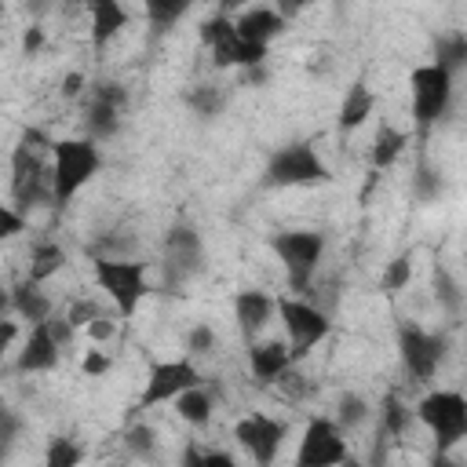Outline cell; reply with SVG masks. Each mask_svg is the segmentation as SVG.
Listing matches in <instances>:
<instances>
[{"instance_id":"1","label":"cell","mask_w":467,"mask_h":467,"mask_svg":"<svg viewBox=\"0 0 467 467\" xmlns=\"http://www.w3.org/2000/svg\"><path fill=\"white\" fill-rule=\"evenodd\" d=\"M102 168V150L88 135L51 142V204L66 208Z\"/></svg>"},{"instance_id":"2","label":"cell","mask_w":467,"mask_h":467,"mask_svg":"<svg viewBox=\"0 0 467 467\" xmlns=\"http://www.w3.org/2000/svg\"><path fill=\"white\" fill-rule=\"evenodd\" d=\"M40 146L51 142H44L40 131H26L11 157V204L22 212L51 201V164H44Z\"/></svg>"},{"instance_id":"3","label":"cell","mask_w":467,"mask_h":467,"mask_svg":"<svg viewBox=\"0 0 467 467\" xmlns=\"http://www.w3.org/2000/svg\"><path fill=\"white\" fill-rule=\"evenodd\" d=\"M263 182L277 186V190L321 186V182H332V168L314 150V142H285V146H277L270 153V161L263 168Z\"/></svg>"},{"instance_id":"4","label":"cell","mask_w":467,"mask_h":467,"mask_svg":"<svg viewBox=\"0 0 467 467\" xmlns=\"http://www.w3.org/2000/svg\"><path fill=\"white\" fill-rule=\"evenodd\" d=\"M95 270V285L109 296V303L117 306L120 317H135L139 303L150 296V274L146 263L139 259H120V255H99L91 263Z\"/></svg>"},{"instance_id":"5","label":"cell","mask_w":467,"mask_h":467,"mask_svg":"<svg viewBox=\"0 0 467 467\" xmlns=\"http://www.w3.org/2000/svg\"><path fill=\"white\" fill-rule=\"evenodd\" d=\"M452 106V73L438 62H423L409 73V109L420 135H427Z\"/></svg>"},{"instance_id":"6","label":"cell","mask_w":467,"mask_h":467,"mask_svg":"<svg viewBox=\"0 0 467 467\" xmlns=\"http://www.w3.org/2000/svg\"><path fill=\"white\" fill-rule=\"evenodd\" d=\"M416 420L427 427L434 445L445 452L467 441V394L460 390H427L416 401Z\"/></svg>"},{"instance_id":"7","label":"cell","mask_w":467,"mask_h":467,"mask_svg":"<svg viewBox=\"0 0 467 467\" xmlns=\"http://www.w3.org/2000/svg\"><path fill=\"white\" fill-rule=\"evenodd\" d=\"M201 44L212 51V62H215L219 69H259V66L266 62V55H270V47L248 44V40L237 33L234 18L223 15V11L212 15V18L201 26Z\"/></svg>"},{"instance_id":"8","label":"cell","mask_w":467,"mask_h":467,"mask_svg":"<svg viewBox=\"0 0 467 467\" xmlns=\"http://www.w3.org/2000/svg\"><path fill=\"white\" fill-rule=\"evenodd\" d=\"M270 248H274L277 263L285 266L292 292H306L321 266V255H325V234L321 230H281V234H274Z\"/></svg>"},{"instance_id":"9","label":"cell","mask_w":467,"mask_h":467,"mask_svg":"<svg viewBox=\"0 0 467 467\" xmlns=\"http://www.w3.org/2000/svg\"><path fill=\"white\" fill-rule=\"evenodd\" d=\"M277 321L285 328V339H288L296 361L306 358L332 332V317L321 306H314L310 299H303V292H292V296L277 299Z\"/></svg>"},{"instance_id":"10","label":"cell","mask_w":467,"mask_h":467,"mask_svg":"<svg viewBox=\"0 0 467 467\" xmlns=\"http://www.w3.org/2000/svg\"><path fill=\"white\" fill-rule=\"evenodd\" d=\"M80 128L88 139L106 142L120 131V117L128 109V91L117 80H95L88 84V91L80 95Z\"/></svg>"},{"instance_id":"11","label":"cell","mask_w":467,"mask_h":467,"mask_svg":"<svg viewBox=\"0 0 467 467\" xmlns=\"http://www.w3.org/2000/svg\"><path fill=\"white\" fill-rule=\"evenodd\" d=\"M398 358H401L405 376H412L416 383H431L445 358V336H438L416 321H401L398 325Z\"/></svg>"},{"instance_id":"12","label":"cell","mask_w":467,"mask_h":467,"mask_svg":"<svg viewBox=\"0 0 467 467\" xmlns=\"http://www.w3.org/2000/svg\"><path fill=\"white\" fill-rule=\"evenodd\" d=\"M204 383L201 379V368L193 365V358H171V361H153L150 372H146V383H142V394H139V409H157V405H171L182 390Z\"/></svg>"},{"instance_id":"13","label":"cell","mask_w":467,"mask_h":467,"mask_svg":"<svg viewBox=\"0 0 467 467\" xmlns=\"http://www.w3.org/2000/svg\"><path fill=\"white\" fill-rule=\"evenodd\" d=\"M343 460H347L343 427H339L336 420H328V416H314V420L303 427L296 463H299V467H332V463H343Z\"/></svg>"},{"instance_id":"14","label":"cell","mask_w":467,"mask_h":467,"mask_svg":"<svg viewBox=\"0 0 467 467\" xmlns=\"http://www.w3.org/2000/svg\"><path fill=\"white\" fill-rule=\"evenodd\" d=\"M234 438H237V445L244 449V456L252 463L266 467V463L277 460V452L285 445V423L266 416V412H248L234 423Z\"/></svg>"},{"instance_id":"15","label":"cell","mask_w":467,"mask_h":467,"mask_svg":"<svg viewBox=\"0 0 467 467\" xmlns=\"http://www.w3.org/2000/svg\"><path fill=\"white\" fill-rule=\"evenodd\" d=\"M164 266H168V281H190L204 270V241L193 226H171L164 234Z\"/></svg>"},{"instance_id":"16","label":"cell","mask_w":467,"mask_h":467,"mask_svg":"<svg viewBox=\"0 0 467 467\" xmlns=\"http://www.w3.org/2000/svg\"><path fill=\"white\" fill-rule=\"evenodd\" d=\"M230 306H234V321H237V332L244 343L263 339L266 325L277 317V299L263 288H241Z\"/></svg>"},{"instance_id":"17","label":"cell","mask_w":467,"mask_h":467,"mask_svg":"<svg viewBox=\"0 0 467 467\" xmlns=\"http://www.w3.org/2000/svg\"><path fill=\"white\" fill-rule=\"evenodd\" d=\"M62 350H66V347L58 343V336L51 332V325H47V321L29 325V332H26L22 347H18V358H15V372H22V376L51 372V368L58 365Z\"/></svg>"},{"instance_id":"18","label":"cell","mask_w":467,"mask_h":467,"mask_svg":"<svg viewBox=\"0 0 467 467\" xmlns=\"http://www.w3.org/2000/svg\"><path fill=\"white\" fill-rule=\"evenodd\" d=\"M292 365H296V354H292L288 339L285 343L281 339H255V343H248V372H252L255 383L274 387V383H281V376Z\"/></svg>"},{"instance_id":"19","label":"cell","mask_w":467,"mask_h":467,"mask_svg":"<svg viewBox=\"0 0 467 467\" xmlns=\"http://www.w3.org/2000/svg\"><path fill=\"white\" fill-rule=\"evenodd\" d=\"M84 7H88L91 47L95 51H106L128 29V7L120 0H84Z\"/></svg>"},{"instance_id":"20","label":"cell","mask_w":467,"mask_h":467,"mask_svg":"<svg viewBox=\"0 0 467 467\" xmlns=\"http://www.w3.org/2000/svg\"><path fill=\"white\" fill-rule=\"evenodd\" d=\"M234 26H237V33L248 40V44H263V47H270L281 33H285V18H281V11L277 7H248V11H241L237 18H234Z\"/></svg>"},{"instance_id":"21","label":"cell","mask_w":467,"mask_h":467,"mask_svg":"<svg viewBox=\"0 0 467 467\" xmlns=\"http://www.w3.org/2000/svg\"><path fill=\"white\" fill-rule=\"evenodd\" d=\"M11 310H15L22 321L40 325V321H47V317L55 314V303H51V296L44 292V281L26 277V281H18V285L11 288Z\"/></svg>"},{"instance_id":"22","label":"cell","mask_w":467,"mask_h":467,"mask_svg":"<svg viewBox=\"0 0 467 467\" xmlns=\"http://www.w3.org/2000/svg\"><path fill=\"white\" fill-rule=\"evenodd\" d=\"M372 109H376V91H372L365 80H354V84L347 88L343 102H339V117H336L339 131H358V128L372 117Z\"/></svg>"},{"instance_id":"23","label":"cell","mask_w":467,"mask_h":467,"mask_svg":"<svg viewBox=\"0 0 467 467\" xmlns=\"http://www.w3.org/2000/svg\"><path fill=\"white\" fill-rule=\"evenodd\" d=\"M171 405H175V412H179L190 427H208V423H212V412H215V394H212L204 383H197V387L182 390Z\"/></svg>"},{"instance_id":"24","label":"cell","mask_w":467,"mask_h":467,"mask_svg":"<svg viewBox=\"0 0 467 467\" xmlns=\"http://www.w3.org/2000/svg\"><path fill=\"white\" fill-rule=\"evenodd\" d=\"M405 146H409V135H405L401 128H394V124H379V131L372 135V150H368L372 168H390V164L405 153Z\"/></svg>"},{"instance_id":"25","label":"cell","mask_w":467,"mask_h":467,"mask_svg":"<svg viewBox=\"0 0 467 467\" xmlns=\"http://www.w3.org/2000/svg\"><path fill=\"white\" fill-rule=\"evenodd\" d=\"M62 266H66V248H62L58 241H36V244L29 248L26 277H33V281H47V277H55Z\"/></svg>"},{"instance_id":"26","label":"cell","mask_w":467,"mask_h":467,"mask_svg":"<svg viewBox=\"0 0 467 467\" xmlns=\"http://www.w3.org/2000/svg\"><path fill=\"white\" fill-rule=\"evenodd\" d=\"M186 106L197 113V117H219L226 109V88L215 84V80H201L186 91Z\"/></svg>"},{"instance_id":"27","label":"cell","mask_w":467,"mask_h":467,"mask_svg":"<svg viewBox=\"0 0 467 467\" xmlns=\"http://www.w3.org/2000/svg\"><path fill=\"white\" fill-rule=\"evenodd\" d=\"M431 281H434V299L445 310V317L449 321H460V314H463V288H460V281L445 266H434Z\"/></svg>"},{"instance_id":"28","label":"cell","mask_w":467,"mask_h":467,"mask_svg":"<svg viewBox=\"0 0 467 467\" xmlns=\"http://www.w3.org/2000/svg\"><path fill=\"white\" fill-rule=\"evenodd\" d=\"M190 7H193V0H142V15L157 33L171 29L175 22H182L190 15Z\"/></svg>"},{"instance_id":"29","label":"cell","mask_w":467,"mask_h":467,"mask_svg":"<svg viewBox=\"0 0 467 467\" xmlns=\"http://www.w3.org/2000/svg\"><path fill=\"white\" fill-rule=\"evenodd\" d=\"M431 62H438V66H445L449 73H460V69H467V33H441L438 40H434V58Z\"/></svg>"},{"instance_id":"30","label":"cell","mask_w":467,"mask_h":467,"mask_svg":"<svg viewBox=\"0 0 467 467\" xmlns=\"http://www.w3.org/2000/svg\"><path fill=\"white\" fill-rule=\"evenodd\" d=\"M409 420H412L409 405H405L398 394H390V398L383 401V409H379V434H383V438H398V434H405Z\"/></svg>"},{"instance_id":"31","label":"cell","mask_w":467,"mask_h":467,"mask_svg":"<svg viewBox=\"0 0 467 467\" xmlns=\"http://www.w3.org/2000/svg\"><path fill=\"white\" fill-rule=\"evenodd\" d=\"M409 281H412V255H394L379 274V292L394 296V292L409 288Z\"/></svg>"},{"instance_id":"32","label":"cell","mask_w":467,"mask_h":467,"mask_svg":"<svg viewBox=\"0 0 467 467\" xmlns=\"http://www.w3.org/2000/svg\"><path fill=\"white\" fill-rule=\"evenodd\" d=\"M84 460V449L73 438H51L44 449V463L47 467H77Z\"/></svg>"},{"instance_id":"33","label":"cell","mask_w":467,"mask_h":467,"mask_svg":"<svg viewBox=\"0 0 467 467\" xmlns=\"http://www.w3.org/2000/svg\"><path fill=\"white\" fill-rule=\"evenodd\" d=\"M365 416H368V405H365V398H361V394H343V398H339L336 423H339L343 431L361 427V423H365Z\"/></svg>"},{"instance_id":"34","label":"cell","mask_w":467,"mask_h":467,"mask_svg":"<svg viewBox=\"0 0 467 467\" xmlns=\"http://www.w3.org/2000/svg\"><path fill=\"white\" fill-rule=\"evenodd\" d=\"M124 445H128V452H131V456L146 460V456H153V452H157V431H153L150 423H135V427H128Z\"/></svg>"},{"instance_id":"35","label":"cell","mask_w":467,"mask_h":467,"mask_svg":"<svg viewBox=\"0 0 467 467\" xmlns=\"http://www.w3.org/2000/svg\"><path fill=\"white\" fill-rule=\"evenodd\" d=\"M215 350V328L212 325H193L190 336H186V354L190 358H201V354H212Z\"/></svg>"},{"instance_id":"36","label":"cell","mask_w":467,"mask_h":467,"mask_svg":"<svg viewBox=\"0 0 467 467\" xmlns=\"http://www.w3.org/2000/svg\"><path fill=\"white\" fill-rule=\"evenodd\" d=\"M182 460H186L190 467H212V463L230 467V463H234V456H230V452H219V449H201V445H190Z\"/></svg>"},{"instance_id":"37","label":"cell","mask_w":467,"mask_h":467,"mask_svg":"<svg viewBox=\"0 0 467 467\" xmlns=\"http://www.w3.org/2000/svg\"><path fill=\"white\" fill-rule=\"evenodd\" d=\"M66 317H69L77 328H88L91 321H99V317H106V314H102V306L91 303V299H73L69 310H66Z\"/></svg>"},{"instance_id":"38","label":"cell","mask_w":467,"mask_h":467,"mask_svg":"<svg viewBox=\"0 0 467 467\" xmlns=\"http://www.w3.org/2000/svg\"><path fill=\"white\" fill-rule=\"evenodd\" d=\"M412 190H416V197L431 201V197H438V193H441V175H438V171H431V168H420V171L412 175Z\"/></svg>"},{"instance_id":"39","label":"cell","mask_w":467,"mask_h":467,"mask_svg":"<svg viewBox=\"0 0 467 467\" xmlns=\"http://www.w3.org/2000/svg\"><path fill=\"white\" fill-rule=\"evenodd\" d=\"M22 230H26V212L15 204H4L0 208V237H15Z\"/></svg>"},{"instance_id":"40","label":"cell","mask_w":467,"mask_h":467,"mask_svg":"<svg viewBox=\"0 0 467 467\" xmlns=\"http://www.w3.org/2000/svg\"><path fill=\"white\" fill-rule=\"evenodd\" d=\"M314 4H317V0H270V7H277L285 22H292V18H299V15H303V11H310Z\"/></svg>"},{"instance_id":"41","label":"cell","mask_w":467,"mask_h":467,"mask_svg":"<svg viewBox=\"0 0 467 467\" xmlns=\"http://www.w3.org/2000/svg\"><path fill=\"white\" fill-rule=\"evenodd\" d=\"M15 431H18V420H15V412H11V409H4V412H0V452H7V449H11Z\"/></svg>"},{"instance_id":"42","label":"cell","mask_w":467,"mask_h":467,"mask_svg":"<svg viewBox=\"0 0 467 467\" xmlns=\"http://www.w3.org/2000/svg\"><path fill=\"white\" fill-rule=\"evenodd\" d=\"M80 368H84L88 376H102V372L109 368V358H106L102 350H88V358L80 361Z\"/></svg>"},{"instance_id":"43","label":"cell","mask_w":467,"mask_h":467,"mask_svg":"<svg viewBox=\"0 0 467 467\" xmlns=\"http://www.w3.org/2000/svg\"><path fill=\"white\" fill-rule=\"evenodd\" d=\"M84 91H88V80H84L80 73H69V77L62 80V95H66V99H77V95H84Z\"/></svg>"},{"instance_id":"44","label":"cell","mask_w":467,"mask_h":467,"mask_svg":"<svg viewBox=\"0 0 467 467\" xmlns=\"http://www.w3.org/2000/svg\"><path fill=\"white\" fill-rule=\"evenodd\" d=\"M215 4H219V11H223V15H230V18H237L241 11H248V7H252V0H215Z\"/></svg>"},{"instance_id":"45","label":"cell","mask_w":467,"mask_h":467,"mask_svg":"<svg viewBox=\"0 0 467 467\" xmlns=\"http://www.w3.org/2000/svg\"><path fill=\"white\" fill-rule=\"evenodd\" d=\"M88 336H91V339H106V336H113V321H106V317L91 321V325H88Z\"/></svg>"},{"instance_id":"46","label":"cell","mask_w":467,"mask_h":467,"mask_svg":"<svg viewBox=\"0 0 467 467\" xmlns=\"http://www.w3.org/2000/svg\"><path fill=\"white\" fill-rule=\"evenodd\" d=\"M40 40H44V33H40V29H36V26H33V29H29V33H26V44H22V47H26V51H29V55H33V51H36V47H40Z\"/></svg>"}]
</instances>
